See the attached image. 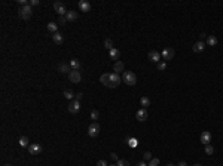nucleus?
I'll list each match as a JSON object with an SVG mask.
<instances>
[{
	"mask_svg": "<svg viewBox=\"0 0 223 166\" xmlns=\"http://www.w3.org/2000/svg\"><path fill=\"white\" fill-rule=\"evenodd\" d=\"M97 166H109V165H107L106 160H98V162H97Z\"/></svg>",
	"mask_w": 223,
	"mask_h": 166,
	"instance_id": "obj_36",
	"label": "nucleus"
},
{
	"mask_svg": "<svg viewBox=\"0 0 223 166\" xmlns=\"http://www.w3.org/2000/svg\"><path fill=\"white\" fill-rule=\"evenodd\" d=\"M110 157L113 159V160H119V159H118V156H116V153H110Z\"/></svg>",
	"mask_w": 223,
	"mask_h": 166,
	"instance_id": "obj_38",
	"label": "nucleus"
},
{
	"mask_svg": "<svg viewBox=\"0 0 223 166\" xmlns=\"http://www.w3.org/2000/svg\"><path fill=\"white\" fill-rule=\"evenodd\" d=\"M79 111H80V101L73 100L69 104V113H71V114H76V113H79Z\"/></svg>",
	"mask_w": 223,
	"mask_h": 166,
	"instance_id": "obj_7",
	"label": "nucleus"
},
{
	"mask_svg": "<svg viewBox=\"0 0 223 166\" xmlns=\"http://www.w3.org/2000/svg\"><path fill=\"white\" fill-rule=\"evenodd\" d=\"M52 40H54V43H57V45H61V43H63V34L61 33L52 34Z\"/></svg>",
	"mask_w": 223,
	"mask_h": 166,
	"instance_id": "obj_21",
	"label": "nucleus"
},
{
	"mask_svg": "<svg viewBox=\"0 0 223 166\" xmlns=\"http://www.w3.org/2000/svg\"><path fill=\"white\" fill-rule=\"evenodd\" d=\"M143 157H144V160H149V162H150V160H152V154H150L149 151H146V153L143 154Z\"/></svg>",
	"mask_w": 223,
	"mask_h": 166,
	"instance_id": "obj_34",
	"label": "nucleus"
},
{
	"mask_svg": "<svg viewBox=\"0 0 223 166\" xmlns=\"http://www.w3.org/2000/svg\"><path fill=\"white\" fill-rule=\"evenodd\" d=\"M116 166H129V162L125 160V159H119V160L116 162Z\"/></svg>",
	"mask_w": 223,
	"mask_h": 166,
	"instance_id": "obj_27",
	"label": "nucleus"
},
{
	"mask_svg": "<svg viewBox=\"0 0 223 166\" xmlns=\"http://www.w3.org/2000/svg\"><path fill=\"white\" fill-rule=\"evenodd\" d=\"M58 71H60V73H63V74H69L70 71H71V67H70V64L61 62L60 65H58Z\"/></svg>",
	"mask_w": 223,
	"mask_h": 166,
	"instance_id": "obj_13",
	"label": "nucleus"
},
{
	"mask_svg": "<svg viewBox=\"0 0 223 166\" xmlns=\"http://www.w3.org/2000/svg\"><path fill=\"white\" fill-rule=\"evenodd\" d=\"M120 79L118 73H110V88H118L120 85Z\"/></svg>",
	"mask_w": 223,
	"mask_h": 166,
	"instance_id": "obj_9",
	"label": "nucleus"
},
{
	"mask_svg": "<svg viewBox=\"0 0 223 166\" xmlns=\"http://www.w3.org/2000/svg\"><path fill=\"white\" fill-rule=\"evenodd\" d=\"M109 166H116V165H109Z\"/></svg>",
	"mask_w": 223,
	"mask_h": 166,
	"instance_id": "obj_46",
	"label": "nucleus"
},
{
	"mask_svg": "<svg viewBox=\"0 0 223 166\" xmlns=\"http://www.w3.org/2000/svg\"><path fill=\"white\" fill-rule=\"evenodd\" d=\"M28 153L33 154V156L40 154V153H42V145H40V144H36V142L30 144V145H28Z\"/></svg>",
	"mask_w": 223,
	"mask_h": 166,
	"instance_id": "obj_8",
	"label": "nucleus"
},
{
	"mask_svg": "<svg viewBox=\"0 0 223 166\" xmlns=\"http://www.w3.org/2000/svg\"><path fill=\"white\" fill-rule=\"evenodd\" d=\"M199 141L202 142L204 145H208L211 142V133L208 132V131H204V132L201 133V136H199Z\"/></svg>",
	"mask_w": 223,
	"mask_h": 166,
	"instance_id": "obj_10",
	"label": "nucleus"
},
{
	"mask_svg": "<svg viewBox=\"0 0 223 166\" xmlns=\"http://www.w3.org/2000/svg\"><path fill=\"white\" fill-rule=\"evenodd\" d=\"M100 82L103 83L104 86L110 88V74H107V73H104V74H101V77H100Z\"/></svg>",
	"mask_w": 223,
	"mask_h": 166,
	"instance_id": "obj_16",
	"label": "nucleus"
},
{
	"mask_svg": "<svg viewBox=\"0 0 223 166\" xmlns=\"http://www.w3.org/2000/svg\"><path fill=\"white\" fill-rule=\"evenodd\" d=\"M122 80H124V83H127L128 86H134L137 83V76L134 74L132 71H124Z\"/></svg>",
	"mask_w": 223,
	"mask_h": 166,
	"instance_id": "obj_2",
	"label": "nucleus"
},
{
	"mask_svg": "<svg viewBox=\"0 0 223 166\" xmlns=\"http://www.w3.org/2000/svg\"><path fill=\"white\" fill-rule=\"evenodd\" d=\"M140 104H141V107L143 108L150 107V100H149V97H141V98H140Z\"/></svg>",
	"mask_w": 223,
	"mask_h": 166,
	"instance_id": "obj_22",
	"label": "nucleus"
},
{
	"mask_svg": "<svg viewBox=\"0 0 223 166\" xmlns=\"http://www.w3.org/2000/svg\"><path fill=\"white\" fill-rule=\"evenodd\" d=\"M205 153L211 156V154L214 153V148H213V145H210V144H208V145H205Z\"/></svg>",
	"mask_w": 223,
	"mask_h": 166,
	"instance_id": "obj_28",
	"label": "nucleus"
},
{
	"mask_svg": "<svg viewBox=\"0 0 223 166\" xmlns=\"http://www.w3.org/2000/svg\"><path fill=\"white\" fill-rule=\"evenodd\" d=\"M28 3H30V6H31V8H33V6H37V5H39V3H40V2H39V0H30V2H28Z\"/></svg>",
	"mask_w": 223,
	"mask_h": 166,
	"instance_id": "obj_35",
	"label": "nucleus"
},
{
	"mask_svg": "<svg viewBox=\"0 0 223 166\" xmlns=\"http://www.w3.org/2000/svg\"><path fill=\"white\" fill-rule=\"evenodd\" d=\"M137 166H147L144 162H140V163H137Z\"/></svg>",
	"mask_w": 223,
	"mask_h": 166,
	"instance_id": "obj_42",
	"label": "nucleus"
},
{
	"mask_svg": "<svg viewBox=\"0 0 223 166\" xmlns=\"http://www.w3.org/2000/svg\"><path fill=\"white\" fill-rule=\"evenodd\" d=\"M124 68H125V65H124V62H122V61H116V62H115V65H113L115 73H120V71H124Z\"/></svg>",
	"mask_w": 223,
	"mask_h": 166,
	"instance_id": "obj_18",
	"label": "nucleus"
},
{
	"mask_svg": "<svg viewBox=\"0 0 223 166\" xmlns=\"http://www.w3.org/2000/svg\"><path fill=\"white\" fill-rule=\"evenodd\" d=\"M205 37H207V34H205V33H202L201 36H199V39H205Z\"/></svg>",
	"mask_w": 223,
	"mask_h": 166,
	"instance_id": "obj_41",
	"label": "nucleus"
},
{
	"mask_svg": "<svg viewBox=\"0 0 223 166\" xmlns=\"http://www.w3.org/2000/svg\"><path fill=\"white\" fill-rule=\"evenodd\" d=\"M109 55H110V58L112 59H115V61H118V58L120 57V52L116 48H113V49H110L109 50Z\"/></svg>",
	"mask_w": 223,
	"mask_h": 166,
	"instance_id": "obj_19",
	"label": "nucleus"
},
{
	"mask_svg": "<svg viewBox=\"0 0 223 166\" xmlns=\"http://www.w3.org/2000/svg\"><path fill=\"white\" fill-rule=\"evenodd\" d=\"M73 97H75V95H73V92L70 91H64V98H67V100H71V98H73Z\"/></svg>",
	"mask_w": 223,
	"mask_h": 166,
	"instance_id": "obj_29",
	"label": "nucleus"
},
{
	"mask_svg": "<svg viewBox=\"0 0 223 166\" xmlns=\"http://www.w3.org/2000/svg\"><path fill=\"white\" fill-rule=\"evenodd\" d=\"M69 64H70V67H71V70H79V68H80V62H79L77 59H71Z\"/></svg>",
	"mask_w": 223,
	"mask_h": 166,
	"instance_id": "obj_25",
	"label": "nucleus"
},
{
	"mask_svg": "<svg viewBox=\"0 0 223 166\" xmlns=\"http://www.w3.org/2000/svg\"><path fill=\"white\" fill-rule=\"evenodd\" d=\"M69 80L71 83H80V80H82L80 71H79V70H71L69 73Z\"/></svg>",
	"mask_w": 223,
	"mask_h": 166,
	"instance_id": "obj_5",
	"label": "nucleus"
},
{
	"mask_svg": "<svg viewBox=\"0 0 223 166\" xmlns=\"http://www.w3.org/2000/svg\"><path fill=\"white\" fill-rule=\"evenodd\" d=\"M104 48H106V49H113V42H112V39H106V40H104Z\"/></svg>",
	"mask_w": 223,
	"mask_h": 166,
	"instance_id": "obj_26",
	"label": "nucleus"
},
{
	"mask_svg": "<svg viewBox=\"0 0 223 166\" xmlns=\"http://www.w3.org/2000/svg\"><path fill=\"white\" fill-rule=\"evenodd\" d=\"M174 55H176V52H174V49H171V48H165V49L161 52V57L165 59V62L174 58Z\"/></svg>",
	"mask_w": 223,
	"mask_h": 166,
	"instance_id": "obj_6",
	"label": "nucleus"
},
{
	"mask_svg": "<svg viewBox=\"0 0 223 166\" xmlns=\"http://www.w3.org/2000/svg\"><path fill=\"white\" fill-rule=\"evenodd\" d=\"M19 145H21V147H27V148H28V145H30L28 138H27V136H21V138H19Z\"/></svg>",
	"mask_w": 223,
	"mask_h": 166,
	"instance_id": "obj_24",
	"label": "nucleus"
},
{
	"mask_svg": "<svg viewBox=\"0 0 223 166\" xmlns=\"http://www.w3.org/2000/svg\"><path fill=\"white\" fill-rule=\"evenodd\" d=\"M82 95H83V93H82V92H77L76 95H75V100L80 101V100H82Z\"/></svg>",
	"mask_w": 223,
	"mask_h": 166,
	"instance_id": "obj_37",
	"label": "nucleus"
},
{
	"mask_svg": "<svg viewBox=\"0 0 223 166\" xmlns=\"http://www.w3.org/2000/svg\"><path fill=\"white\" fill-rule=\"evenodd\" d=\"M158 165H159V159H156V157L149 162V166H158Z\"/></svg>",
	"mask_w": 223,
	"mask_h": 166,
	"instance_id": "obj_32",
	"label": "nucleus"
},
{
	"mask_svg": "<svg viewBox=\"0 0 223 166\" xmlns=\"http://www.w3.org/2000/svg\"><path fill=\"white\" fill-rule=\"evenodd\" d=\"M149 59H150L152 62L159 64V62H161V53H159L158 50H150V52H149Z\"/></svg>",
	"mask_w": 223,
	"mask_h": 166,
	"instance_id": "obj_12",
	"label": "nucleus"
},
{
	"mask_svg": "<svg viewBox=\"0 0 223 166\" xmlns=\"http://www.w3.org/2000/svg\"><path fill=\"white\" fill-rule=\"evenodd\" d=\"M129 144H131V145H132V147H136V144H137V142H136V140H132V141L129 142Z\"/></svg>",
	"mask_w": 223,
	"mask_h": 166,
	"instance_id": "obj_40",
	"label": "nucleus"
},
{
	"mask_svg": "<svg viewBox=\"0 0 223 166\" xmlns=\"http://www.w3.org/2000/svg\"><path fill=\"white\" fill-rule=\"evenodd\" d=\"M67 22H69V21H67V18L66 17H60V19H58V24H67Z\"/></svg>",
	"mask_w": 223,
	"mask_h": 166,
	"instance_id": "obj_33",
	"label": "nucleus"
},
{
	"mask_svg": "<svg viewBox=\"0 0 223 166\" xmlns=\"http://www.w3.org/2000/svg\"><path fill=\"white\" fill-rule=\"evenodd\" d=\"M192 49H193V52H197V53H199V52H202V50L205 49V43H204V42H197V43H195V45H193V48H192Z\"/></svg>",
	"mask_w": 223,
	"mask_h": 166,
	"instance_id": "obj_15",
	"label": "nucleus"
},
{
	"mask_svg": "<svg viewBox=\"0 0 223 166\" xmlns=\"http://www.w3.org/2000/svg\"><path fill=\"white\" fill-rule=\"evenodd\" d=\"M207 45L208 46H216L217 45V37L216 36H207Z\"/></svg>",
	"mask_w": 223,
	"mask_h": 166,
	"instance_id": "obj_23",
	"label": "nucleus"
},
{
	"mask_svg": "<svg viewBox=\"0 0 223 166\" xmlns=\"http://www.w3.org/2000/svg\"><path fill=\"white\" fill-rule=\"evenodd\" d=\"M177 166H188V163H186V162H180Z\"/></svg>",
	"mask_w": 223,
	"mask_h": 166,
	"instance_id": "obj_39",
	"label": "nucleus"
},
{
	"mask_svg": "<svg viewBox=\"0 0 223 166\" xmlns=\"http://www.w3.org/2000/svg\"><path fill=\"white\" fill-rule=\"evenodd\" d=\"M66 18H67L69 22H73V21H76L77 19V12L76 10H69L67 15H66Z\"/></svg>",
	"mask_w": 223,
	"mask_h": 166,
	"instance_id": "obj_17",
	"label": "nucleus"
},
{
	"mask_svg": "<svg viewBox=\"0 0 223 166\" xmlns=\"http://www.w3.org/2000/svg\"><path fill=\"white\" fill-rule=\"evenodd\" d=\"M100 131H101V126L98 123H95V122H92V123L89 124V128H88V135L91 138H95V136H98Z\"/></svg>",
	"mask_w": 223,
	"mask_h": 166,
	"instance_id": "obj_3",
	"label": "nucleus"
},
{
	"mask_svg": "<svg viewBox=\"0 0 223 166\" xmlns=\"http://www.w3.org/2000/svg\"><path fill=\"white\" fill-rule=\"evenodd\" d=\"M136 119H137L138 122H144L147 119V108H140L136 113Z\"/></svg>",
	"mask_w": 223,
	"mask_h": 166,
	"instance_id": "obj_11",
	"label": "nucleus"
},
{
	"mask_svg": "<svg viewBox=\"0 0 223 166\" xmlns=\"http://www.w3.org/2000/svg\"><path fill=\"white\" fill-rule=\"evenodd\" d=\"M165 68H167V62H165V61H162V62L158 64V70H159V71H164Z\"/></svg>",
	"mask_w": 223,
	"mask_h": 166,
	"instance_id": "obj_30",
	"label": "nucleus"
},
{
	"mask_svg": "<svg viewBox=\"0 0 223 166\" xmlns=\"http://www.w3.org/2000/svg\"><path fill=\"white\" fill-rule=\"evenodd\" d=\"M167 166H176V165H172V163H168V165H167Z\"/></svg>",
	"mask_w": 223,
	"mask_h": 166,
	"instance_id": "obj_43",
	"label": "nucleus"
},
{
	"mask_svg": "<svg viewBox=\"0 0 223 166\" xmlns=\"http://www.w3.org/2000/svg\"><path fill=\"white\" fill-rule=\"evenodd\" d=\"M91 119H92V122H95V120L98 119V111H97V110H92V111H91Z\"/></svg>",
	"mask_w": 223,
	"mask_h": 166,
	"instance_id": "obj_31",
	"label": "nucleus"
},
{
	"mask_svg": "<svg viewBox=\"0 0 223 166\" xmlns=\"http://www.w3.org/2000/svg\"><path fill=\"white\" fill-rule=\"evenodd\" d=\"M48 31H51L52 34L58 33V24L57 22H49L48 24Z\"/></svg>",
	"mask_w": 223,
	"mask_h": 166,
	"instance_id": "obj_20",
	"label": "nucleus"
},
{
	"mask_svg": "<svg viewBox=\"0 0 223 166\" xmlns=\"http://www.w3.org/2000/svg\"><path fill=\"white\" fill-rule=\"evenodd\" d=\"M193 166H202V165H193Z\"/></svg>",
	"mask_w": 223,
	"mask_h": 166,
	"instance_id": "obj_45",
	"label": "nucleus"
},
{
	"mask_svg": "<svg viewBox=\"0 0 223 166\" xmlns=\"http://www.w3.org/2000/svg\"><path fill=\"white\" fill-rule=\"evenodd\" d=\"M79 8H80L82 12H89V10H91V3L86 2V0H80V2H79Z\"/></svg>",
	"mask_w": 223,
	"mask_h": 166,
	"instance_id": "obj_14",
	"label": "nucleus"
},
{
	"mask_svg": "<svg viewBox=\"0 0 223 166\" xmlns=\"http://www.w3.org/2000/svg\"><path fill=\"white\" fill-rule=\"evenodd\" d=\"M18 12H19V18L27 21V19H30L31 15H33V8H31L30 3H28V5H26V6H21Z\"/></svg>",
	"mask_w": 223,
	"mask_h": 166,
	"instance_id": "obj_1",
	"label": "nucleus"
},
{
	"mask_svg": "<svg viewBox=\"0 0 223 166\" xmlns=\"http://www.w3.org/2000/svg\"><path fill=\"white\" fill-rule=\"evenodd\" d=\"M54 9H55V12H57L60 17H66V15H67V12H69V10H67V8H66L61 2H55V3H54Z\"/></svg>",
	"mask_w": 223,
	"mask_h": 166,
	"instance_id": "obj_4",
	"label": "nucleus"
},
{
	"mask_svg": "<svg viewBox=\"0 0 223 166\" xmlns=\"http://www.w3.org/2000/svg\"><path fill=\"white\" fill-rule=\"evenodd\" d=\"M3 166H12V165H9V163H6V165H3Z\"/></svg>",
	"mask_w": 223,
	"mask_h": 166,
	"instance_id": "obj_44",
	"label": "nucleus"
}]
</instances>
